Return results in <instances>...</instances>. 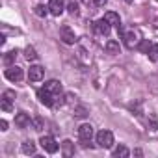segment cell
<instances>
[{"label": "cell", "instance_id": "obj_1", "mask_svg": "<svg viewBox=\"0 0 158 158\" xmlns=\"http://www.w3.org/2000/svg\"><path fill=\"white\" fill-rule=\"evenodd\" d=\"M78 138H80V145L84 149L91 147V141H93V127L88 125V123L80 125V128H78Z\"/></svg>", "mask_w": 158, "mask_h": 158}, {"label": "cell", "instance_id": "obj_2", "mask_svg": "<svg viewBox=\"0 0 158 158\" xmlns=\"http://www.w3.org/2000/svg\"><path fill=\"white\" fill-rule=\"evenodd\" d=\"M123 41H125V47H127V48H136V47H139V43H141V34H139V30H138V28H132V30H128V32H123Z\"/></svg>", "mask_w": 158, "mask_h": 158}, {"label": "cell", "instance_id": "obj_3", "mask_svg": "<svg viewBox=\"0 0 158 158\" xmlns=\"http://www.w3.org/2000/svg\"><path fill=\"white\" fill-rule=\"evenodd\" d=\"M95 141H97L99 147H102V149H110V147L114 145V134H112L110 130H101V132L95 136Z\"/></svg>", "mask_w": 158, "mask_h": 158}, {"label": "cell", "instance_id": "obj_4", "mask_svg": "<svg viewBox=\"0 0 158 158\" xmlns=\"http://www.w3.org/2000/svg\"><path fill=\"white\" fill-rule=\"evenodd\" d=\"M37 99L45 104V106H54L58 101H61V97H56V95H52V93H48L45 88H41L39 91H37Z\"/></svg>", "mask_w": 158, "mask_h": 158}, {"label": "cell", "instance_id": "obj_5", "mask_svg": "<svg viewBox=\"0 0 158 158\" xmlns=\"http://www.w3.org/2000/svg\"><path fill=\"white\" fill-rule=\"evenodd\" d=\"M60 39H61L65 45H74V43H76V35H74L73 28L67 26V24H63V26L60 28Z\"/></svg>", "mask_w": 158, "mask_h": 158}, {"label": "cell", "instance_id": "obj_6", "mask_svg": "<svg viewBox=\"0 0 158 158\" xmlns=\"http://www.w3.org/2000/svg\"><path fill=\"white\" fill-rule=\"evenodd\" d=\"M4 74H6V78H8L10 82H21L23 76H24V74H23V69L17 67V65H10Z\"/></svg>", "mask_w": 158, "mask_h": 158}, {"label": "cell", "instance_id": "obj_7", "mask_svg": "<svg viewBox=\"0 0 158 158\" xmlns=\"http://www.w3.org/2000/svg\"><path fill=\"white\" fill-rule=\"evenodd\" d=\"M39 143H41V147H43V149H45L48 154H54V152H58V143H56V139H54L52 136H41Z\"/></svg>", "mask_w": 158, "mask_h": 158}, {"label": "cell", "instance_id": "obj_8", "mask_svg": "<svg viewBox=\"0 0 158 158\" xmlns=\"http://www.w3.org/2000/svg\"><path fill=\"white\" fill-rule=\"evenodd\" d=\"M45 78V69L41 65H32L28 71V80L30 82H41Z\"/></svg>", "mask_w": 158, "mask_h": 158}, {"label": "cell", "instance_id": "obj_9", "mask_svg": "<svg viewBox=\"0 0 158 158\" xmlns=\"http://www.w3.org/2000/svg\"><path fill=\"white\" fill-rule=\"evenodd\" d=\"M65 10V0H50L48 2V11L54 17H60Z\"/></svg>", "mask_w": 158, "mask_h": 158}, {"label": "cell", "instance_id": "obj_10", "mask_svg": "<svg viewBox=\"0 0 158 158\" xmlns=\"http://www.w3.org/2000/svg\"><path fill=\"white\" fill-rule=\"evenodd\" d=\"M93 28H95V32L99 34V35H108L110 34V28H112V24L102 17V19H99L95 24H93Z\"/></svg>", "mask_w": 158, "mask_h": 158}, {"label": "cell", "instance_id": "obj_11", "mask_svg": "<svg viewBox=\"0 0 158 158\" xmlns=\"http://www.w3.org/2000/svg\"><path fill=\"white\" fill-rule=\"evenodd\" d=\"M15 127H17V128H28V127H32L30 115L24 114V112H19V114L15 115Z\"/></svg>", "mask_w": 158, "mask_h": 158}, {"label": "cell", "instance_id": "obj_12", "mask_svg": "<svg viewBox=\"0 0 158 158\" xmlns=\"http://www.w3.org/2000/svg\"><path fill=\"white\" fill-rule=\"evenodd\" d=\"M104 19H106L112 26H115V28H117V32L123 35V26H121V19H119V15H117V13L108 11V13H104Z\"/></svg>", "mask_w": 158, "mask_h": 158}, {"label": "cell", "instance_id": "obj_13", "mask_svg": "<svg viewBox=\"0 0 158 158\" xmlns=\"http://www.w3.org/2000/svg\"><path fill=\"white\" fill-rule=\"evenodd\" d=\"M45 89H47L48 93L56 95V97H61V84H60L58 80H48V82L45 84Z\"/></svg>", "mask_w": 158, "mask_h": 158}, {"label": "cell", "instance_id": "obj_14", "mask_svg": "<svg viewBox=\"0 0 158 158\" xmlns=\"http://www.w3.org/2000/svg\"><path fill=\"white\" fill-rule=\"evenodd\" d=\"M61 152H63V156H73L74 154V143L71 139H65L61 143Z\"/></svg>", "mask_w": 158, "mask_h": 158}, {"label": "cell", "instance_id": "obj_15", "mask_svg": "<svg viewBox=\"0 0 158 158\" xmlns=\"http://www.w3.org/2000/svg\"><path fill=\"white\" fill-rule=\"evenodd\" d=\"M106 52H108V54H112V56L119 54V52H121V48H119V43H117V41H114V39H110V41L106 43Z\"/></svg>", "mask_w": 158, "mask_h": 158}, {"label": "cell", "instance_id": "obj_16", "mask_svg": "<svg viewBox=\"0 0 158 158\" xmlns=\"http://www.w3.org/2000/svg\"><path fill=\"white\" fill-rule=\"evenodd\" d=\"M21 149H23V152H24V154H35V143H34L32 139H26V141L23 143V147H21Z\"/></svg>", "mask_w": 158, "mask_h": 158}, {"label": "cell", "instance_id": "obj_17", "mask_svg": "<svg viewBox=\"0 0 158 158\" xmlns=\"http://www.w3.org/2000/svg\"><path fill=\"white\" fill-rule=\"evenodd\" d=\"M147 127H149V130H158V115H154V114H149V117H147Z\"/></svg>", "mask_w": 158, "mask_h": 158}, {"label": "cell", "instance_id": "obj_18", "mask_svg": "<svg viewBox=\"0 0 158 158\" xmlns=\"http://www.w3.org/2000/svg\"><path fill=\"white\" fill-rule=\"evenodd\" d=\"M128 154H130V151H128L125 145H119L117 149H114V156H115V158H127Z\"/></svg>", "mask_w": 158, "mask_h": 158}, {"label": "cell", "instance_id": "obj_19", "mask_svg": "<svg viewBox=\"0 0 158 158\" xmlns=\"http://www.w3.org/2000/svg\"><path fill=\"white\" fill-rule=\"evenodd\" d=\"M24 58H26L28 61H35V60H37L35 48H34V47H26V48H24Z\"/></svg>", "mask_w": 158, "mask_h": 158}, {"label": "cell", "instance_id": "obj_20", "mask_svg": "<svg viewBox=\"0 0 158 158\" xmlns=\"http://www.w3.org/2000/svg\"><path fill=\"white\" fill-rule=\"evenodd\" d=\"M34 13L37 15V17H45L47 13H50L48 11V6H43V4H37L35 8H34Z\"/></svg>", "mask_w": 158, "mask_h": 158}, {"label": "cell", "instance_id": "obj_21", "mask_svg": "<svg viewBox=\"0 0 158 158\" xmlns=\"http://www.w3.org/2000/svg\"><path fill=\"white\" fill-rule=\"evenodd\" d=\"M147 56H149V60H151V61H158V45H156V43H152V47L149 48Z\"/></svg>", "mask_w": 158, "mask_h": 158}, {"label": "cell", "instance_id": "obj_22", "mask_svg": "<svg viewBox=\"0 0 158 158\" xmlns=\"http://www.w3.org/2000/svg\"><path fill=\"white\" fill-rule=\"evenodd\" d=\"M76 119H84L86 115H88V108H84V106H76L74 108V114H73Z\"/></svg>", "mask_w": 158, "mask_h": 158}, {"label": "cell", "instance_id": "obj_23", "mask_svg": "<svg viewBox=\"0 0 158 158\" xmlns=\"http://www.w3.org/2000/svg\"><path fill=\"white\" fill-rule=\"evenodd\" d=\"M11 102H13V101H8V99H0V108H2L4 112H11V110H13Z\"/></svg>", "mask_w": 158, "mask_h": 158}, {"label": "cell", "instance_id": "obj_24", "mask_svg": "<svg viewBox=\"0 0 158 158\" xmlns=\"http://www.w3.org/2000/svg\"><path fill=\"white\" fill-rule=\"evenodd\" d=\"M15 58H17V50H11V52H8V54H6L4 61L10 65V63H13V61H15Z\"/></svg>", "mask_w": 158, "mask_h": 158}, {"label": "cell", "instance_id": "obj_25", "mask_svg": "<svg viewBox=\"0 0 158 158\" xmlns=\"http://www.w3.org/2000/svg\"><path fill=\"white\" fill-rule=\"evenodd\" d=\"M67 10H69V13H71V15H76V13H78V4L74 2V0H71V2H69V8H67Z\"/></svg>", "mask_w": 158, "mask_h": 158}, {"label": "cell", "instance_id": "obj_26", "mask_svg": "<svg viewBox=\"0 0 158 158\" xmlns=\"http://www.w3.org/2000/svg\"><path fill=\"white\" fill-rule=\"evenodd\" d=\"M2 99H8V101H15V91H11V89H6V91L2 93Z\"/></svg>", "mask_w": 158, "mask_h": 158}, {"label": "cell", "instance_id": "obj_27", "mask_svg": "<svg viewBox=\"0 0 158 158\" xmlns=\"http://www.w3.org/2000/svg\"><path fill=\"white\" fill-rule=\"evenodd\" d=\"M151 47H152V43H151V41H141V45H139L141 52H145V54L149 52V48H151Z\"/></svg>", "mask_w": 158, "mask_h": 158}, {"label": "cell", "instance_id": "obj_28", "mask_svg": "<svg viewBox=\"0 0 158 158\" xmlns=\"http://www.w3.org/2000/svg\"><path fill=\"white\" fill-rule=\"evenodd\" d=\"M34 127H35V130H41V128H43V121H41V119H35V121H34Z\"/></svg>", "mask_w": 158, "mask_h": 158}, {"label": "cell", "instance_id": "obj_29", "mask_svg": "<svg viewBox=\"0 0 158 158\" xmlns=\"http://www.w3.org/2000/svg\"><path fill=\"white\" fill-rule=\"evenodd\" d=\"M0 130H2V132H6V130H8V121H6V119L0 121Z\"/></svg>", "mask_w": 158, "mask_h": 158}, {"label": "cell", "instance_id": "obj_30", "mask_svg": "<svg viewBox=\"0 0 158 158\" xmlns=\"http://www.w3.org/2000/svg\"><path fill=\"white\" fill-rule=\"evenodd\" d=\"M91 2H93L95 6H99V8H101V6H104V4L108 2V0H91Z\"/></svg>", "mask_w": 158, "mask_h": 158}, {"label": "cell", "instance_id": "obj_31", "mask_svg": "<svg viewBox=\"0 0 158 158\" xmlns=\"http://www.w3.org/2000/svg\"><path fill=\"white\" fill-rule=\"evenodd\" d=\"M123 2H127V4H132V2H134V0H123Z\"/></svg>", "mask_w": 158, "mask_h": 158}]
</instances>
